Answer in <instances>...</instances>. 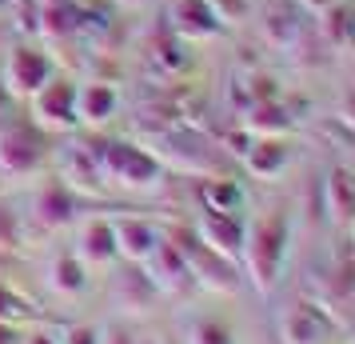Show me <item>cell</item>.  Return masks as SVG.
Masks as SVG:
<instances>
[{
	"instance_id": "1",
	"label": "cell",
	"mask_w": 355,
	"mask_h": 344,
	"mask_svg": "<svg viewBox=\"0 0 355 344\" xmlns=\"http://www.w3.org/2000/svg\"><path fill=\"white\" fill-rule=\"evenodd\" d=\"M49 161V132L33 120L0 124V177H33Z\"/></svg>"
},
{
	"instance_id": "2",
	"label": "cell",
	"mask_w": 355,
	"mask_h": 344,
	"mask_svg": "<svg viewBox=\"0 0 355 344\" xmlns=\"http://www.w3.org/2000/svg\"><path fill=\"white\" fill-rule=\"evenodd\" d=\"M52 76H56V60L40 44H12L8 56H4V65H0V81H4L12 100L36 97Z\"/></svg>"
},
{
	"instance_id": "3",
	"label": "cell",
	"mask_w": 355,
	"mask_h": 344,
	"mask_svg": "<svg viewBox=\"0 0 355 344\" xmlns=\"http://www.w3.org/2000/svg\"><path fill=\"white\" fill-rule=\"evenodd\" d=\"M28 120L44 132L80 129V116H76V81H68V76L56 72L36 97H28Z\"/></svg>"
},
{
	"instance_id": "4",
	"label": "cell",
	"mask_w": 355,
	"mask_h": 344,
	"mask_svg": "<svg viewBox=\"0 0 355 344\" xmlns=\"http://www.w3.org/2000/svg\"><path fill=\"white\" fill-rule=\"evenodd\" d=\"M100 172L108 181L124 184V188H148V184L160 181V164L152 161L144 148L124 145V140L100 148Z\"/></svg>"
},
{
	"instance_id": "5",
	"label": "cell",
	"mask_w": 355,
	"mask_h": 344,
	"mask_svg": "<svg viewBox=\"0 0 355 344\" xmlns=\"http://www.w3.org/2000/svg\"><path fill=\"white\" fill-rule=\"evenodd\" d=\"M33 220L49 232L76 224V188L64 181H40L33 188Z\"/></svg>"
},
{
	"instance_id": "6",
	"label": "cell",
	"mask_w": 355,
	"mask_h": 344,
	"mask_svg": "<svg viewBox=\"0 0 355 344\" xmlns=\"http://www.w3.org/2000/svg\"><path fill=\"white\" fill-rule=\"evenodd\" d=\"M112 232H116V256L136 261V264H144L156 252V245L164 240L160 229L152 220H140V216H116Z\"/></svg>"
},
{
	"instance_id": "7",
	"label": "cell",
	"mask_w": 355,
	"mask_h": 344,
	"mask_svg": "<svg viewBox=\"0 0 355 344\" xmlns=\"http://www.w3.org/2000/svg\"><path fill=\"white\" fill-rule=\"evenodd\" d=\"M88 268L92 264H112L116 261V232L112 216H88L76 224V248H72Z\"/></svg>"
},
{
	"instance_id": "8",
	"label": "cell",
	"mask_w": 355,
	"mask_h": 344,
	"mask_svg": "<svg viewBox=\"0 0 355 344\" xmlns=\"http://www.w3.org/2000/svg\"><path fill=\"white\" fill-rule=\"evenodd\" d=\"M120 108V92L108 81H84L76 84V116L84 129H104Z\"/></svg>"
},
{
	"instance_id": "9",
	"label": "cell",
	"mask_w": 355,
	"mask_h": 344,
	"mask_svg": "<svg viewBox=\"0 0 355 344\" xmlns=\"http://www.w3.org/2000/svg\"><path fill=\"white\" fill-rule=\"evenodd\" d=\"M279 252H284V229H279V220L259 224V229L252 232V248H248L252 272L259 277V284H272L275 268H279Z\"/></svg>"
},
{
	"instance_id": "10",
	"label": "cell",
	"mask_w": 355,
	"mask_h": 344,
	"mask_svg": "<svg viewBox=\"0 0 355 344\" xmlns=\"http://www.w3.org/2000/svg\"><path fill=\"white\" fill-rule=\"evenodd\" d=\"M44 280H49V288L56 296H84L88 293V264L76 256V252H60V256H52L49 268H44Z\"/></svg>"
},
{
	"instance_id": "11",
	"label": "cell",
	"mask_w": 355,
	"mask_h": 344,
	"mask_svg": "<svg viewBox=\"0 0 355 344\" xmlns=\"http://www.w3.org/2000/svg\"><path fill=\"white\" fill-rule=\"evenodd\" d=\"M100 152L88 145H72L64 148V172H60V181L68 184V188H92L96 184L100 188Z\"/></svg>"
},
{
	"instance_id": "12",
	"label": "cell",
	"mask_w": 355,
	"mask_h": 344,
	"mask_svg": "<svg viewBox=\"0 0 355 344\" xmlns=\"http://www.w3.org/2000/svg\"><path fill=\"white\" fill-rule=\"evenodd\" d=\"M36 17H40V33L52 36V40H60V36H72L76 33V8H72V0L68 4H44V8H36Z\"/></svg>"
},
{
	"instance_id": "13",
	"label": "cell",
	"mask_w": 355,
	"mask_h": 344,
	"mask_svg": "<svg viewBox=\"0 0 355 344\" xmlns=\"http://www.w3.org/2000/svg\"><path fill=\"white\" fill-rule=\"evenodd\" d=\"M204 240L211 245V252H236L243 236L232 220H224V213H211L208 220H204Z\"/></svg>"
},
{
	"instance_id": "14",
	"label": "cell",
	"mask_w": 355,
	"mask_h": 344,
	"mask_svg": "<svg viewBox=\"0 0 355 344\" xmlns=\"http://www.w3.org/2000/svg\"><path fill=\"white\" fill-rule=\"evenodd\" d=\"M24 240V213H17L8 200H0V248H20Z\"/></svg>"
},
{
	"instance_id": "15",
	"label": "cell",
	"mask_w": 355,
	"mask_h": 344,
	"mask_svg": "<svg viewBox=\"0 0 355 344\" xmlns=\"http://www.w3.org/2000/svg\"><path fill=\"white\" fill-rule=\"evenodd\" d=\"M24 316H28V300H24L12 284L0 280V320H4V325H20Z\"/></svg>"
},
{
	"instance_id": "16",
	"label": "cell",
	"mask_w": 355,
	"mask_h": 344,
	"mask_svg": "<svg viewBox=\"0 0 355 344\" xmlns=\"http://www.w3.org/2000/svg\"><path fill=\"white\" fill-rule=\"evenodd\" d=\"M188 344H236V341H232V328H224L220 320H200L188 332Z\"/></svg>"
},
{
	"instance_id": "17",
	"label": "cell",
	"mask_w": 355,
	"mask_h": 344,
	"mask_svg": "<svg viewBox=\"0 0 355 344\" xmlns=\"http://www.w3.org/2000/svg\"><path fill=\"white\" fill-rule=\"evenodd\" d=\"M204 4L200 0H180V8H176V24L184 28V33H208V24H204Z\"/></svg>"
},
{
	"instance_id": "18",
	"label": "cell",
	"mask_w": 355,
	"mask_h": 344,
	"mask_svg": "<svg viewBox=\"0 0 355 344\" xmlns=\"http://www.w3.org/2000/svg\"><path fill=\"white\" fill-rule=\"evenodd\" d=\"M60 344H100V328L88 320H72L60 328Z\"/></svg>"
},
{
	"instance_id": "19",
	"label": "cell",
	"mask_w": 355,
	"mask_h": 344,
	"mask_svg": "<svg viewBox=\"0 0 355 344\" xmlns=\"http://www.w3.org/2000/svg\"><path fill=\"white\" fill-rule=\"evenodd\" d=\"M100 344H140V341L124 325H104L100 328Z\"/></svg>"
},
{
	"instance_id": "20",
	"label": "cell",
	"mask_w": 355,
	"mask_h": 344,
	"mask_svg": "<svg viewBox=\"0 0 355 344\" xmlns=\"http://www.w3.org/2000/svg\"><path fill=\"white\" fill-rule=\"evenodd\" d=\"M0 344H20L17 325H4V320H0Z\"/></svg>"
},
{
	"instance_id": "21",
	"label": "cell",
	"mask_w": 355,
	"mask_h": 344,
	"mask_svg": "<svg viewBox=\"0 0 355 344\" xmlns=\"http://www.w3.org/2000/svg\"><path fill=\"white\" fill-rule=\"evenodd\" d=\"M20 344H60V341H52L49 332H28V336H24Z\"/></svg>"
},
{
	"instance_id": "22",
	"label": "cell",
	"mask_w": 355,
	"mask_h": 344,
	"mask_svg": "<svg viewBox=\"0 0 355 344\" xmlns=\"http://www.w3.org/2000/svg\"><path fill=\"white\" fill-rule=\"evenodd\" d=\"M8 100H12V97H8V88H4V81H0V113L8 108Z\"/></svg>"
},
{
	"instance_id": "23",
	"label": "cell",
	"mask_w": 355,
	"mask_h": 344,
	"mask_svg": "<svg viewBox=\"0 0 355 344\" xmlns=\"http://www.w3.org/2000/svg\"><path fill=\"white\" fill-rule=\"evenodd\" d=\"M44 4H68V0H36V8H44Z\"/></svg>"
},
{
	"instance_id": "24",
	"label": "cell",
	"mask_w": 355,
	"mask_h": 344,
	"mask_svg": "<svg viewBox=\"0 0 355 344\" xmlns=\"http://www.w3.org/2000/svg\"><path fill=\"white\" fill-rule=\"evenodd\" d=\"M124 4H132V8H136V4H144V0H124Z\"/></svg>"
},
{
	"instance_id": "25",
	"label": "cell",
	"mask_w": 355,
	"mask_h": 344,
	"mask_svg": "<svg viewBox=\"0 0 355 344\" xmlns=\"http://www.w3.org/2000/svg\"><path fill=\"white\" fill-rule=\"evenodd\" d=\"M4 8H8V0H0V13H4Z\"/></svg>"
}]
</instances>
